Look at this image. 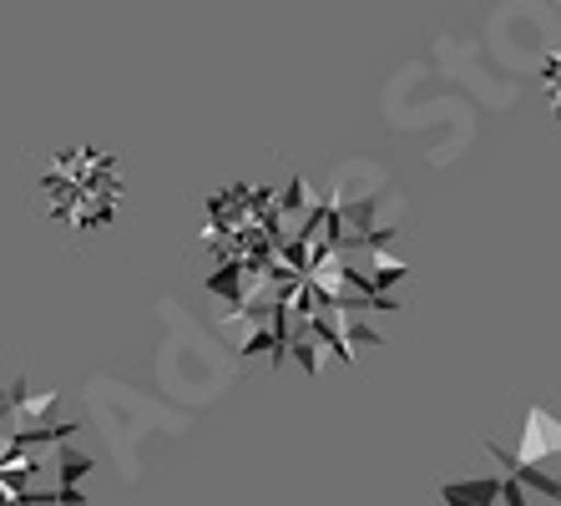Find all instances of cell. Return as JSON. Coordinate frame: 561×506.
Segmentation results:
<instances>
[{"instance_id": "6da1fadb", "label": "cell", "mask_w": 561, "mask_h": 506, "mask_svg": "<svg viewBox=\"0 0 561 506\" xmlns=\"http://www.w3.org/2000/svg\"><path fill=\"white\" fill-rule=\"evenodd\" d=\"M41 187L51 198V214L71 228H106L122 208L117 162L96 152V147H66Z\"/></svg>"}, {"instance_id": "8992f818", "label": "cell", "mask_w": 561, "mask_h": 506, "mask_svg": "<svg viewBox=\"0 0 561 506\" xmlns=\"http://www.w3.org/2000/svg\"><path fill=\"white\" fill-rule=\"evenodd\" d=\"M5 400H11V395H5V390H0V405H5Z\"/></svg>"}, {"instance_id": "5b68a950", "label": "cell", "mask_w": 561, "mask_h": 506, "mask_svg": "<svg viewBox=\"0 0 561 506\" xmlns=\"http://www.w3.org/2000/svg\"><path fill=\"white\" fill-rule=\"evenodd\" d=\"M501 496H506V506H526L522 481H501Z\"/></svg>"}, {"instance_id": "277c9868", "label": "cell", "mask_w": 561, "mask_h": 506, "mask_svg": "<svg viewBox=\"0 0 561 506\" xmlns=\"http://www.w3.org/2000/svg\"><path fill=\"white\" fill-rule=\"evenodd\" d=\"M56 471H61V476H56V481H61V486H77V481L87 476V471H92V456H81L77 446H66V440H61V456H56Z\"/></svg>"}, {"instance_id": "3957f363", "label": "cell", "mask_w": 561, "mask_h": 506, "mask_svg": "<svg viewBox=\"0 0 561 506\" xmlns=\"http://www.w3.org/2000/svg\"><path fill=\"white\" fill-rule=\"evenodd\" d=\"M536 81H541V96H547V112L561 122V41L551 46L547 56H541V71H536Z\"/></svg>"}, {"instance_id": "7a4b0ae2", "label": "cell", "mask_w": 561, "mask_h": 506, "mask_svg": "<svg viewBox=\"0 0 561 506\" xmlns=\"http://www.w3.org/2000/svg\"><path fill=\"white\" fill-rule=\"evenodd\" d=\"M445 506H491L501 496V481L485 476V481H450V486H440Z\"/></svg>"}]
</instances>
